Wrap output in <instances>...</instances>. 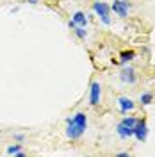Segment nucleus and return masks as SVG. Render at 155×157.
Wrapping results in <instances>:
<instances>
[{
    "label": "nucleus",
    "instance_id": "3",
    "mask_svg": "<svg viewBox=\"0 0 155 157\" xmlns=\"http://www.w3.org/2000/svg\"><path fill=\"white\" fill-rule=\"evenodd\" d=\"M111 11H114L119 18H127V14H128V2H125V0H114L112 6H111Z\"/></svg>",
    "mask_w": 155,
    "mask_h": 157
},
{
    "label": "nucleus",
    "instance_id": "11",
    "mask_svg": "<svg viewBox=\"0 0 155 157\" xmlns=\"http://www.w3.org/2000/svg\"><path fill=\"white\" fill-rule=\"evenodd\" d=\"M139 100H141V104H143V105H148V104H152V102H153V95H152V93H143V95L139 97Z\"/></svg>",
    "mask_w": 155,
    "mask_h": 157
},
{
    "label": "nucleus",
    "instance_id": "15",
    "mask_svg": "<svg viewBox=\"0 0 155 157\" xmlns=\"http://www.w3.org/2000/svg\"><path fill=\"white\" fill-rule=\"evenodd\" d=\"M14 139H16V141H21V139H23V134H16V136H14Z\"/></svg>",
    "mask_w": 155,
    "mask_h": 157
},
{
    "label": "nucleus",
    "instance_id": "4",
    "mask_svg": "<svg viewBox=\"0 0 155 157\" xmlns=\"http://www.w3.org/2000/svg\"><path fill=\"white\" fill-rule=\"evenodd\" d=\"M134 136L137 141H145L148 136V127H146L145 120H137V123L134 125Z\"/></svg>",
    "mask_w": 155,
    "mask_h": 157
},
{
    "label": "nucleus",
    "instance_id": "7",
    "mask_svg": "<svg viewBox=\"0 0 155 157\" xmlns=\"http://www.w3.org/2000/svg\"><path fill=\"white\" fill-rule=\"evenodd\" d=\"M116 132H118V136L121 137V139H128V137H132L134 136V127H128V125H125V123H118V127H116Z\"/></svg>",
    "mask_w": 155,
    "mask_h": 157
},
{
    "label": "nucleus",
    "instance_id": "12",
    "mask_svg": "<svg viewBox=\"0 0 155 157\" xmlns=\"http://www.w3.org/2000/svg\"><path fill=\"white\" fill-rule=\"evenodd\" d=\"M73 30H75V34H77L80 39H84L87 36V30H86V27H80V25H75L73 27Z\"/></svg>",
    "mask_w": 155,
    "mask_h": 157
},
{
    "label": "nucleus",
    "instance_id": "14",
    "mask_svg": "<svg viewBox=\"0 0 155 157\" xmlns=\"http://www.w3.org/2000/svg\"><path fill=\"white\" fill-rule=\"evenodd\" d=\"M20 150H21V147H20V145H13V147L7 148V154H9V155H16Z\"/></svg>",
    "mask_w": 155,
    "mask_h": 157
},
{
    "label": "nucleus",
    "instance_id": "5",
    "mask_svg": "<svg viewBox=\"0 0 155 157\" xmlns=\"http://www.w3.org/2000/svg\"><path fill=\"white\" fill-rule=\"evenodd\" d=\"M100 95H102L100 82H93L91 88H89V102H91V105H98L100 104Z\"/></svg>",
    "mask_w": 155,
    "mask_h": 157
},
{
    "label": "nucleus",
    "instance_id": "16",
    "mask_svg": "<svg viewBox=\"0 0 155 157\" xmlns=\"http://www.w3.org/2000/svg\"><path fill=\"white\" fill-rule=\"evenodd\" d=\"M29 2H30V4H38L39 0H29Z\"/></svg>",
    "mask_w": 155,
    "mask_h": 157
},
{
    "label": "nucleus",
    "instance_id": "2",
    "mask_svg": "<svg viewBox=\"0 0 155 157\" xmlns=\"http://www.w3.org/2000/svg\"><path fill=\"white\" fill-rule=\"evenodd\" d=\"M93 11L100 16V20L105 25H111V7L107 6L105 2H95L93 4Z\"/></svg>",
    "mask_w": 155,
    "mask_h": 157
},
{
    "label": "nucleus",
    "instance_id": "1",
    "mask_svg": "<svg viewBox=\"0 0 155 157\" xmlns=\"http://www.w3.org/2000/svg\"><path fill=\"white\" fill-rule=\"evenodd\" d=\"M68 123V128H66V136L70 139H78L86 132V127H87V116L84 113H77L73 118H68L66 120Z\"/></svg>",
    "mask_w": 155,
    "mask_h": 157
},
{
    "label": "nucleus",
    "instance_id": "10",
    "mask_svg": "<svg viewBox=\"0 0 155 157\" xmlns=\"http://www.w3.org/2000/svg\"><path fill=\"white\" fill-rule=\"evenodd\" d=\"M134 57H136V52H132V50H123V52L119 54V63H121V64H127V63H130Z\"/></svg>",
    "mask_w": 155,
    "mask_h": 157
},
{
    "label": "nucleus",
    "instance_id": "6",
    "mask_svg": "<svg viewBox=\"0 0 155 157\" xmlns=\"http://www.w3.org/2000/svg\"><path fill=\"white\" fill-rule=\"evenodd\" d=\"M119 78L125 82V84H134L136 82V71L132 66H125V68L119 71Z\"/></svg>",
    "mask_w": 155,
    "mask_h": 157
},
{
    "label": "nucleus",
    "instance_id": "9",
    "mask_svg": "<svg viewBox=\"0 0 155 157\" xmlns=\"http://www.w3.org/2000/svg\"><path fill=\"white\" fill-rule=\"evenodd\" d=\"M71 21H73L75 25H80V27H86V25H87L86 13H82V11H77V13L73 14V18H71Z\"/></svg>",
    "mask_w": 155,
    "mask_h": 157
},
{
    "label": "nucleus",
    "instance_id": "8",
    "mask_svg": "<svg viewBox=\"0 0 155 157\" xmlns=\"http://www.w3.org/2000/svg\"><path fill=\"white\" fill-rule=\"evenodd\" d=\"M118 105H119V111L125 114V113H128V111L134 109V102H132L128 97H119L118 98Z\"/></svg>",
    "mask_w": 155,
    "mask_h": 157
},
{
    "label": "nucleus",
    "instance_id": "13",
    "mask_svg": "<svg viewBox=\"0 0 155 157\" xmlns=\"http://www.w3.org/2000/svg\"><path fill=\"white\" fill-rule=\"evenodd\" d=\"M121 123H125V125H128V127H134L137 123V118H134V116H125L123 120H121Z\"/></svg>",
    "mask_w": 155,
    "mask_h": 157
}]
</instances>
